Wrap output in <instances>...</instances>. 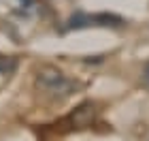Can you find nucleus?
I'll return each mask as SVG.
<instances>
[{
  "mask_svg": "<svg viewBox=\"0 0 149 141\" xmlns=\"http://www.w3.org/2000/svg\"><path fill=\"white\" fill-rule=\"evenodd\" d=\"M34 86L38 92H43L45 96L49 98H56V100H62V98H68L70 94L79 88V83L74 79L66 77L60 69H56L53 64H43L40 69L36 71L34 75Z\"/></svg>",
  "mask_w": 149,
  "mask_h": 141,
  "instance_id": "1",
  "label": "nucleus"
},
{
  "mask_svg": "<svg viewBox=\"0 0 149 141\" xmlns=\"http://www.w3.org/2000/svg\"><path fill=\"white\" fill-rule=\"evenodd\" d=\"M143 77H145V81L149 83V62L145 64V71H143Z\"/></svg>",
  "mask_w": 149,
  "mask_h": 141,
  "instance_id": "5",
  "label": "nucleus"
},
{
  "mask_svg": "<svg viewBox=\"0 0 149 141\" xmlns=\"http://www.w3.org/2000/svg\"><path fill=\"white\" fill-rule=\"evenodd\" d=\"M98 116V109L96 105L92 103V100H85V103H81L77 109L70 113V122L74 128H85V126H92L94 120Z\"/></svg>",
  "mask_w": 149,
  "mask_h": 141,
  "instance_id": "3",
  "label": "nucleus"
},
{
  "mask_svg": "<svg viewBox=\"0 0 149 141\" xmlns=\"http://www.w3.org/2000/svg\"><path fill=\"white\" fill-rule=\"evenodd\" d=\"M87 26H113V28H119V26H124V19L119 15H113V13H96V15L77 13L66 22V30H72V28L79 30V28H87Z\"/></svg>",
  "mask_w": 149,
  "mask_h": 141,
  "instance_id": "2",
  "label": "nucleus"
},
{
  "mask_svg": "<svg viewBox=\"0 0 149 141\" xmlns=\"http://www.w3.org/2000/svg\"><path fill=\"white\" fill-rule=\"evenodd\" d=\"M17 69V58L15 56H0V75H11Z\"/></svg>",
  "mask_w": 149,
  "mask_h": 141,
  "instance_id": "4",
  "label": "nucleus"
}]
</instances>
